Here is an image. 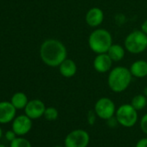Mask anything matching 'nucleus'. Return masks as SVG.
Masks as SVG:
<instances>
[{"label": "nucleus", "mask_w": 147, "mask_h": 147, "mask_svg": "<svg viewBox=\"0 0 147 147\" xmlns=\"http://www.w3.org/2000/svg\"><path fill=\"white\" fill-rule=\"evenodd\" d=\"M107 53L113 60V61H120L125 55V49L119 44L113 43Z\"/></svg>", "instance_id": "2eb2a0df"}, {"label": "nucleus", "mask_w": 147, "mask_h": 147, "mask_svg": "<svg viewBox=\"0 0 147 147\" xmlns=\"http://www.w3.org/2000/svg\"><path fill=\"white\" fill-rule=\"evenodd\" d=\"M2 136H3V131H2V128H1V126H0V139H1Z\"/></svg>", "instance_id": "bb28decb"}, {"label": "nucleus", "mask_w": 147, "mask_h": 147, "mask_svg": "<svg viewBox=\"0 0 147 147\" xmlns=\"http://www.w3.org/2000/svg\"><path fill=\"white\" fill-rule=\"evenodd\" d=\"M143 94H144V95L147 97V87L144 88V93H143Z\"/></svg>", "instance_id": "a878e982"}, {"label": "nucleus", "mask_w": 147, "mask_h": 147, "mask_svg": "<svg viewBox=\"0 0 147 147\" xmlns=\"http://www.w3.org/2000/svg\"><path fill=\"white\" fill-rule=\"evenodd\" d=\"M17 108L11 101L0 102V124H8L12 122L16 117Z\"/></svg>", "instance_id": "9b49d317"}, {"label": "nucleus", "mask_w": 147, "mask_h": 147, "mask_svg": "<svg viewBox=\"0 0 147 147\" xmlns=\"http://www.w3.org/2000/svg\"><path fill=\"white\" fill-rule=\"evenodd\" d=\"M90 142L89 133L83 129L71 131L64 139L65 147H88Z\"/></svg>", "instance_id": "423d86ee"}, {"label": "nucleus", "mask_w": 147, "mask_h": 147, "mask_svg": "<svg viewBox=\"0 0 147 147\" xmlns=\"http://www.w3.org/2000/svg\"><path fill=\"white\" fill-rule=\"evenodd\" d=\"M0 147H7V146H5V144H0Z\"/></svg>", "instance_id": "cd10ccee"}, {"label": "nucleus", "mask_w": 147, "mask_h": 147, "mask_svg": "<svg viewBox=\"0 0 147 147\" xmlns=\"http://www.w3.org/2000/svg\"><path fill=\"white\" fill-rule=\"evenodd\" d=\"M58 115H59L58 110L55 107H46L44 114H43V117L48 121H54V120L57 119Z\"/></svg>", "instance_id": "6ab92c4d"}, {"label": "nucleus", "mask_w": 147, "mask_h": 147, "mask_svg": "<svg viewBox=\"0 0 147 147\" xmlns=\"http://www.w3.org/2000/svg\"><path fill=\"white\" fill-rule=\"evenodd\" d=\"M138 112L143 110L147 107V97L142 94H137L135 95L130 103Z\"/></svg>", "instance_id": "f3484780"}, {"label": "nucleus", "mask_w": 147, "mask_h": 147, "mask_svg": "<svg viewBox=\"0 0 147 147\" xmlns=\"http://www.w3.org/2000/svg\"><path fill=\"white\" fill-rule=\"evenodd\" d=\"M129 69L133 77L144 78L147 76V61L137 60L132 62Z\"/></svg>", "instance_id": "4468645a"}, {"label": "nucleus", "mask_w": 147, "mask_h": 147, "mask_svg": "<svg viewBox=\"0 0 147 147\" xmlns=\"http://www.w3.org/2000/svg\"><path fill=\"white\" fill-rule=\"evenodd\" d=\"M139 125H140V128H141L142 131L147 135V113L145 114H144L142 116V118L140 119Z\"/></svg>", "instance_id": "412c9836"}, {"label": "nucleus", "mask_w": 147, "mask_h": 147, "mask_svg": "<svg viewBox=\"0 0 147 147\" xmlns=\"http://www.w3.org/2000/svg\"><path fill=\"white\" fill-rule=\"evenodd\" d=\"M141 30L147 35V19L144 20L141 24Z\"/></svg>", "instance_id": "393cba45"}, {"label": "nucleus", "mask_w": 147, "mask_h": 147, "mask_svg": "<svg viewBox=\"0 0 147 147\" xmlns=\"http://www.w3.org/2000/svg\"><path fill=\"white\" fill-rule=\"evenodd\" d=\"M132 77L129 68L118 66L110 70L107 76V85L113 92L122 93L129 88Z\"/></svg>", "instance_id": "f03ea898"}, {"label": "nucleus", "mask_w": 147, "mask_h": 147, "mask_svg": "<svg viewBox=\"0 0 147 147\" xmlns=\"http://www.w3.org/2000/svg\"><path fill=\"white\" fill-rule=\"evenodd\" d=\"M113 60L110 58L107 53L97 54L93 61L94 68L100 74L109 73L113 67Z\"/></svg>", "instance_id": "9d476101"}, {"label": "nucleus", "mask_w": 147, "mask_h": 147, "mask_svg": "<svg viewBox=\"0 0 147 147\" xmlns=\"http://www.w3.org/2000/svg\"><path fill=\"white\" fill-rule=\"evenodd\" d=\"M104 18V12L99 7H93L89 9L85 15V21L87 24L92 28L99 27L103 23Z\"/></svg>", "instance_id": "f8f14e48"}, {"label": "nucleus", "mask_w": 147, "mask_h": 147, "mask_svg": "<svg viewBox=\"0 0 147 147\" xmlns=\"http://www.w3.org/2000/svg\"><path fill=\"white\" fill-rule=\"evenodd\" d=\"M53 147H65V146H61V145H55Z\"/></svg>", "instance_id": "c85d7f7f"}, {"label": "nucleus", "mask_w": 147, "mask_h": 147, "mask_svg": "<svg viewBox=\"0 0 147 147\" xmlns=\"http://www.w3.org/2000/svg\"><path fill=\"white\" fill-rule=\"evenodd\" d=\"M11 102L17 108V110H21V109L25 108V107L27 106L29 102V100H28L27 95L24 93L18 92L13 94V96L11 97Z\"/></svg>", "instance_id": "dca6fc26"}, {"label": "nucleus", "mask_w": 147, "mask_h": 147, "mask_svg": "<svg viewBox=\"0 0 147 147\" xmlns=\"http://www.w3.org/2000/svg\"><path fill=\"white\" fill-rule=\"evenodd\" d=\"M97 114L96 113L94 112V110H89L88 113V116H87V119H88V123L90 125H94L95 121H96V119H97Z\"/></svg>", "instance_id": "aec40b11"}, {"label": "nucleus", "mask_w": 147, "mask_h": 147, "mask_svg": "<svg viewBox=\"0 0 147 147\" xmlns=\"http://www.w3.org/2000/svg\"><path fill=\"white\" fill-rule=\"evenodd\" d=\"M5 138H6L9 142H11V141H13V140L18 137V135H17L16 132L11 129V130H9V131H7L5 132Z\"/></svg>", "instance_id": "4be33fe9"}, {"label": "nucleus", "mask_w": 147, "mask_h": 147, "mask_svg": "<svg viewBox=\"0 0 147 147\" xmlns=\"http://www.w3.org/2000/svg\"><path fill=\"white\" fill-rule=\"evenodd\" d=\"M115 117L119 125L130 128L134 126L138 119V111L131 104H123L116 109Z\"/></svg>", "instance_id": "39448f33"}, {"label": "nucleus", "mask_w": 147, "mask_h": 147, "mask_svg": "<svg viewBox=\"0 0 147 147\" xmlns=\"http://www.w3.org/2000/svg\"><path fill=\"white\" fill-rule=\"evenodd\" d=\"M40 56L42 61L49 67H59L67 58L66 46L57 39H47L40 47Z\"/></svg>", "instance_id": "f257e3e1"}, {"label": "nucleus", "mask_w": 147, "mask_h": 147, "mask_svg": "<svg viewBox=\"0 0 147 147\" xmlns=\"http://www.w3.org/2000/svg\"><path fill=\"white\" fill-rule=\"evenodd\" d=\"M10 147H32V144L27 138L18 136L10 142Z\"/></svg>", "instance_id": "a211bd4d"}, {"label": "nucleus", "mask_w": 147, "mask_h": 147, "mask_svg": "<svg viewBox=\"0 0 147 147\" xmlns=\"http://www.w3.org/2000/svg\"><path fill=\"white\" fill-rule=\"evenodd\" d=\"M61 76L65 78H72L77 73V65L72 59L66 58L58 67Z\"/></svg>", "instance_id": "ddd939ff"}, {"label": "nucleus", "mask_w": 147, "mask_h": 147, "mask_svg": "<svg viewBox=\"0 0 147 147\" xmlns=\"http://www.w3.org/2000/svg\"><path fill=\"white\" fill-rule=\"evenodd\" d=\"M116 106L114 102L108 97L100 98L94 104V110L96 113L98 118L107 120L113 117L116 113Z\"/></svg>", "instance_id": "0eeeda50"}, {"label": "nucleus", "mask_w": 147, "mask_h": 147, "mask_svg": "<svg viewBox=\"0 0 147 147\" xmlns=\"http://www.w3.org/2000/svg\"><path fill=\"white\" fill-rule=\"evenodd\" d=\"M124 47L131 54L138 55L147 49V35L141 30H136L129 33L124 42Z\"/></svg>", "instance_id": "20e7f679"}, {"label": "nucleus", "mask_w": 147, "mask_h": 147, "mask_svg": "<svg viewBox=\"0 0 147 147\" xmlns=\"http://www.w3.org/2000/svg\"><path fill=\"white\" fill-rule=\"evenodd\" d=\"M32 120L26 114L16 116L12 121L11 129L18 136H24L32 129Z\"/></svg>", "instance_id": "6e6552de"}, {"label": "nucleus", "mask_w": 147, "mask_h": 147, "mask_svg": "<svg viewBox=\"0 0 147 147\" xmlns=\"http://www.w3.org/2000/svg\"><path fill=\"white\" fill-rule=\"evenodd\" d=\"M135 147H147V138H140L137 143Z\"/></svg>", "instance_id": "b1692460"}, {"label": "nucleus", "mask_w": 147, "mask_h": 147, "mask_svg": "<svg viewBox=\"0 0 147 147\" xmlns=\"http://www.w3.org/2000/svg\"><path fill=\"white\" fill-rule=\"evenodd\" d=\"M88 42L90 49L96 55L107 53L113 44V37L107 30L95 29L90 33Z\"/></svg>", "instance_id": "7ed1b4c3"}, {"label": "nucleus", "mask_w": 147, "mask_h": 147, "mask_svg": "<svg viewBox=\"0 0 147 147\" xmlns=\"http://www.w3.org/2000/svg\"><path fill=\"white\" fill-rule=\"evenodd\" d=\"M107 121V125H108L109 127H111V128H114V127H116V126L119 125V122H118V120H117L115 115H114L113 117L108 119Z\"/></svg>", "instance_id": "5701e85b"}, {"label": "nucleus", "mask_w": 147, "mask_h": 147, "mask_svg": "<svg viewBox=\"0 0 147 147\" xmlns=\"http://www.w3.org/2000/svg\"><path fill=\"white\" fill-rule=\"evenodd\" d=\"M46 107L45 104L38 99L29 100L27 106L24 108L25 114L31 119H37L43 116Z\"/></svg>", "instance_id": "1a4fd4ad"}]
</instances>
